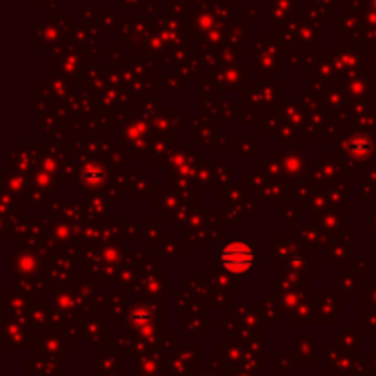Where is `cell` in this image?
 <instances>
[{
    "mask_svg": "<svg viewBox=\"0 0 376 376\" xmlns=\"http://www.w3.org/2000/svg\"><path fill=\"white\" fill-rule=\"evenodd\" d=\"M218 261L228 272L246 273L255 264V253L244 242H229L218 253Z\"/></svg>",
    "mask_w": 376,
    "mask_h": 376,
    "instance_id": "obj_1",
    "label": "cell"
},
{
    "mask_svg": "<svg viewBox=\"0 0 376 376\" xmlns=\"http://www.w3.org/2000/svg\"><path fill=\"white\" fill-rule=\"evenodd\" d=\"M83 178H85V182L90 184V186H98V184L103 182L105 173L99 169V167H96V165H90V167L83 173Z\"/></svg>",
    "mask_w": 376,
    "mask_h": 376,
    "instance_id": "obj_3",
    "label": "cell"
},
{
    "mask_svg": "<svg viewBox=\"0 0 376 376\" xmlns=\"http://www.w3.org/2000/svg\"><path fill=\"white\" fill-rule=\"evenodd\" d=\"M367 149H369V140L366 136H356L351 140L349 143V151L351 154H355V156H364L367 153Z\"/></svg>",
    "mask_w": 376,
    "mask_h": 376,
    "instance_id": "obj_2",
    "label": "cell"
}]
</instances>
